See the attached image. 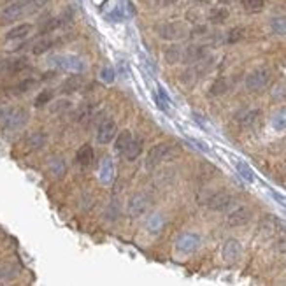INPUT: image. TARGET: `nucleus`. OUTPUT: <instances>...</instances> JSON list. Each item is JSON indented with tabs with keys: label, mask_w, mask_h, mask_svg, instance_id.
Segmentation results:
<instances>
[{
	"label": "nucleus",
	"mask_w": 286,
	"mask_h": 286,
	"mask_svg": "<svg viewBox=\"0 0 286 286\" xmlns=\"http://www.w3.org/2000/svg\"><path fill=\"white\" fill-rule=\"evenodd\" d=\"M270 81V70L267 67H258L246 76V88L249 91H260L264 90L267 83Z\"/></svg>",
	"instance_id": "nucleus-1"
},
{
	"label": "nucleus",
	"mask_w": 286,
	"mask_h": 286,
	"mask_svg": "<svg viewBox=\"0 0 286 286\" xmlns=\"http://www.w3.org/2000/svg\"><path fill=\"white\" fill-rule=\"evenodd\" d=\"M156 34L165 41H179L188 35V30L183 23H162V25H156Z\"/></svg>",
	"instance_id": "nucleus-2"
},
{
	"label": "nucleus",
	"mask_w": 286,
	"mask_h": 286,
	"mask_svg": "<svg viewBox=\"0 0 286 286\" xmlns=\"http://www.w3.org/2000/svg\"><path fill=\"white\" fill-rule=\"evenodd\" d=\"M172 156V148L169 144H163V142H160V144L153 146L150 150V153H148V156H146V169H154L156 165H160V163L163 162V160H169Z\"/></svg>",
	"instance_id": "nucleus-3"
},
{
	"label": "nucleus",
	"mask_w": 286,
	"mask_h": 286,
	"mask_svg": "<svg viewBox=\"0 0 286 286\" xmlns=\"http://www.w3.org/2000/svg\"><path fill=\"white\" fill-rule=\"evenodd\" d=\"M4 120V127L9 130H16V128H22L23 125L28 120V111L23 109V107H16V109H7L2 116Z\"/></svg>",
	"instance_id": "nucleus-4"
},
{
	"label": "nucleus",
	"mask_w": 286,
	"mask_h": 286,
	"mask_svg": "<svg viewBox=\"0 0 286 286\" xmlns=\"http://www.w3.org/2000/svg\"><path fill=\"white\" fill-rule=\"evenodd\" d=\"M51 62L56 65V67L64 68V70H68V72H83L85 70V62L81 58L72 55H58L53 56Z\"/></svg>",
	"instance_id": "nucleus-5"
},
{
	"label": "nucleus",
	"mask_w": 286,
	"mask_h": 286,
	"mask_svg": "<svg viewBox=\"0 0 286 286\" xmlns=\"http://www.w3.org/2000/svg\"><path fill=\"white\" fill-rule=\"evenodd\" d=\"M26 14V0H20V2H13L2 11L0 14V22L2 23H13L20 20L22 16Z\"/></svg>",
	"instance_id": "nucleus-6"
},
{
	"label": "nucleus",
	"mask_w": 286,
	"mask_h": 286,
	"mask_svg": "<svg viewBox=\"0 0 286 286\" xmlns=\"http://www.w3.org/2000/svg\"><path fill=\"white\" fill-rule=\"evenodd\" d=\"M234 202H235V198L230 195V193L218 192L207 198V207H209L211 211H218V213H221V211L230 209L232 205H234Z\"/></svg>",
	"instance_id": "nucleus-7"
},
{
	"label": "nucleus",
	"mask_w": 286,
	"mask_h": 286,
	"mask_svg": "<svg viewBox=\"0 0 286 286\" xmlns=\"http://www.w3.org/2000/svg\"><path fill=\"white\" fill-rule=\"evenodd\" d=\"M116 132H118V127H116L114 120L106 118V120L100 121V125H98V128H97V141L100 142V144H107V142H111L112 139L118 135Z\"/></svg>",
	"instance_id": "nucleus-8"
},
{
	"label": "nucleus",
	"mask_w": 286,
	"mask_h": 286,
	"mask_svg": "<svg viewBox=\"0 0 286 286\" xmlns=\"http://www.w3.org/2000/svg\"><path fill=\"white\" fill-rule=\"evenodd\" d=\"M283 230H286L285 223H283L279 218H276V216H272V214L265 216V218L260 221V232L265 235V237L276 235V234H279V232H283Z\"/></svg>",
	"instance_id": "nucleus-9"
},
{
	"label": "nucleus",
	"mask_w": 286,
	"mask_h": 286,
	"mask_svg": "<svg viewBox=\"0 0 286 286\" xmlns=\"http://www.w3.org/2000/svg\"><path fill=\"white\" fill-rule=\"evenodd\" d=\"M28 68V60L26 58H13V60L0 62V74H18Z\"/></svg>",
	"instance_id": "nucleus-10"
},
{
	"label": "nucleus",
	"mask_w": 286,
	"mask_h": 286,
	"mask_svg": "<svg viewBox=\"0 0 286 286\" xmlns=\"http://www.w3.org/2000/svg\"><path fill=\"white\" fill-rule=\"evenodd\" d=\"M241 253H242V246H241L239 241L228 239L223 244V260L228 262V264H234V262L239 260Z\"/></svg>",
	"instance_id": "nucleus-11"
},
{
	"label": "nucleus",
	"mask_w": 286,
	"mask_h": 286,
	"mask_svg": "<svg viewBox=\"0 0 286 286\" xmlns=\"http://www.w3.org/2000/svg\"><path fill=\"white\" fill-rule=\"evenodd\" d=\"M198 244H200V237L197 234H183L176 242V248L181 253H192L198 248Z\"/></svg>",
	"instance_id": "nucleus-12"
},
{
	"label": "nucleus",
	"mask_w": 286,
	"mask_h": 286,
	"mask_svg": "<svg viewBox=\"0 0 286 286\" xmlns=\"http://www.w3.org/2000/svg\"><path fill=\"white\" fill-rule=\"evenodd\" d=\"M207 55L205 46H198V44H192L183 51V60L186 64H198L200 60H204Z\"/></svg>",
	"instance_id": "nucleus-13"
},
{
	"label": "nucleus",
	"mask_w": 286,
	"mask_h": 286,
	"mask_svg": "<svg viewBox=\"0 0 286 286\" xmlns=\"http://www.w3.org/2000/svg\"><path fill=\"white\" fill-rule=\"evenodd\" d=\"M146 209H148V198L144 195H141V193L133 195L130 198V202H128V214L132 218H139L141 214L146 213Z\"/></svg>",
	"instance_id": "nucleus-14"
},
{
	"label": "nucleus",
	"mask_w": 286,
	"mask_h": 286,
	"mask_svg": "<svg viewBox=\"0 0 286 286\" xmlns=\"http://www.w3.org/2000/svg\"><path fill=\"white\" fill-rule=\"evenodd\" d=\"M251 220V211L248 207H239V209L232 211L226 218V223L228 226H242Z\"/></svg>",
	"instance_id": "nucleus-15"
},
{
	"label": "nucleus",
	"mask_w": 286,
	"mask_h": 286,
	"mask_svg": "<svg viewBox=\"0 0 286 286\" xmlns=\"http://www.w3.org/2000/svg\"><path fill=\"white\" fill-rule=\"evenodd\" d=\"M30 32H32L30 23H20V25H16L5 34V41H22V39L28 37Z\"/></svg>",
	"instance_id": "nucleus-16"
},
{
	"label": "nucleus",
	"mask_w": 286,
	"mask_h": 286,
	"mask_svg": "<svg viewBox=\"0 0 286 286\" xmlns=\"http://www.w3.org/2000/svg\"><path fill=\"white\" fill-rule=\"evenodd\" d=\"M93 156H95V153H93V148H91L90 144H83L79 150H77V153H76V160H77V163L79 165H83V167H88L91 162H93Z\"/></svg>",
	"instance_id": "nucleus-17"
},
{
	"label": "nucleus",
	"mask_w": 286,
	"mask_h": 286,
	"mask_svg": "<svg viewBox=\"0 0 286 286\" xmlns=\"http://www.w3.org/2000/svg\"><path fill=\"white\" fill-rule=\"evenodd\" d=\"M258 118H260V111L258 109H249V111H242L237 116V123L241 127L248 128V127H253L258 121Z\"/></svg>",
	"instance_id": "nucleus-18"
},
{
	"label": "nucleus",
	"mask_w": 286,
	"mask_h": 286,
	"mask_svg": "<svg viewBox=\"0 0 286 286\" xmlns=\"http://www.w3.org/2000/svg\"><path fill=\"white\" fill-rule=\"evenodd\" d=\"M133 141L132 132L130 130H121V133L116 135V141H114V150L120 151V153H125L127 148L130 146V142Z\"/></svg>",
	"instance_id": "nucleus-19"
},
{
	"label": "nucleus",
	"mask_w": 286,
	"mask_h": 286,
	"mask_svg": "<svg viewBox=\"0 0 286 286\" xmlns=\"http://www.w3.org/2000/svg\"><path fill=\"white\" fill-rule=\"evenodd\" d=\"M83 86V77L81 76H70L68 79H65V83L62 85V91L64 93H74Z\"/></svg>",
	"instance_id": "nucleus-20"
},
{
	"label": "nucleus",
	"mask_w": 286,
	"mask_h": 286,
	"mask_svg": "<svg viewBox=\"0 0 286 286\" xmlns=\"http://www.w3.org/2000/svg\"><path fill=\"white\" fill-rule=\"evenodd\" d=\"M141 153H142V141L141 139H133L123 154L127 160H137L141 156Z\"/></svg>",
	"instance_id": "nucleus-21"
},
{
	"label": "nucleus",
	"mask_w": 286,
	"mask_h": 286,
	"mask_svg": "<svg viewBox=\"0 0 286 286\" xmlns=\"http://www.w3.org/2000/svg\"><path fill=\"white\" fill-rule=\"evenodd\" d=\"M55 44H56L55 39L44 37V39H41V41H37V43L34 44V47H32V53H34V55H44V53L49 51V49H51Z\"/></svg>",
	"instance_id": "nucleus-22"
},
{
	"label": "nucleus",
	"mask_w": 286,
	"mask_h": 286,
	"mask_svg": "<svg viewBox=\"0 0 286 286\" xmlns=\"http://www.w3.org/2000/svg\"><path fill=\"white\" fill-rule=\"evenodd\" d=\"M46 133L44 132H37V133H32L28 139H26V146H28V150H41L44 144H46Z\"/></svg>",
	"instance_id": "nucleus-23"
},
{
	"label": "nucleus",
	"mask_w": 286,
	"mask_h": 286,
	"mask_svg": "<svg viewBox=\"0 0 286 286\" xmlns=\"http://www.w3.org/2000/svg\"><path fill=\"white\" fill-rule=\"evenodd\" d=\"M226 90H228V81H226L225 77H218V79L211 85L209 95L211 97H220V95L226 93Z\"/></svg>",
	"instance_id": "nucleus-24"
},
{
	"label": "nucleus",
	"mask_w": 286,
	"mask_h": 286,
	"mask_svg": "<svg viewBox=\"0 0 286 286\" xmlns=\"http://www.w3.org/2000/svg\"><path fill=\"white\" fill-rule=\"evenodd\" d=\"M49 171H51V174L55 176V177H62V176L65 174V171H67L64 158H60V156H55V158L49 160Z\"/></svg>",
	"instance_id": "nucleus-25"
},
{
	"label": "nucleus",
	"mask_w": 286,
	"mask_h": 286,
	"mask_svg": "<svg viewBox=\"0 0 286 286\" xmlns=\"http://www.w3.org/2000/svg\"><path fill=\"white\" fill-rule=\"evenodd\" d=\"M35 86H37V79H34V77H26V79H22V81L18 83L13 90L16 95H22V93H26V91H30L32 88H35Z\"/></svg>",
	"instance_id": "nucleus-26"
},
{
	"label": "nucleus",
	"mask_w": 286,
	"mask_h": 286,
	"mask_svg": "<svg viewBox=\"0 0 286 286\" xmlns=\"http://www.w3.org/2000/svg\"><path fill=\"white\" fill-rule=\"evenodd\" d=\"M165 60L169 64H177L183 60V49L179 46H171L165 49Z\"/></svg>",
	"instance_id": "nucleus-27"
},
{
	"label": "nucleus",
	"mask_w": 286,
	"mask_h": 286,
	"mask_svg": "<svg viewBox=\"0 0 286 286\" xmlns=\"http://www.w3.org/2000/svg\"><path fill=\"white\" fill-rule=\"evenodd\" d=\"M226 18H228V9H225V7L213 9V11H211V14H209L211 23H216V25H220V23H225Z\"/></svg>",
	"instance_id": "nucleus-28"
},
{
	"label": "nucleus",
	"mask_w": 286,
	"mask_h": 286,
	"mask_svg": "<svg viewBox=\"0 0 286 286\" xmlns=\"http://www.w3.org/2000/svg\"><path fill=\"white\" fill-rule=\"evenodd\" d=\"M264 0H242V9L246 13H260L264 11Z\"/></svg>",
	"instance_id": "nucleus-29"
},
{
	"label": "nucleus",
	"mask_w": 286,
	"mask_h": 286,
	"mask_svg": "<svg viewBox=\"0 0 286 286\" xmlns=\"http://www.w3.org/2000/svg\"><path fill=\"white\" fill-rule=\"evenodd\" d=\"M235 169H237V172H239L241 177H242V179H246L248 183H253V181H255V174H253V171L248 167V163L237 162V163H235Z\"/></svg>",
	"instance_id": "nucleus-30"
},
{
	"label": "nucleus",
	"mask_w": 286,
	"mask_h": 286,
	"mask_svg": "<svg viewBox=\"0 0 286 286\" xmlns=\"http://www.w3.org/2000/svg\"><path fill=\"white\" fill-rule=\"evenodd\" d=\"M270 28H272V32L276 35H286V18H283V16L272 18Z\"/></svg>",
	"instance_id": "nucleus-31"
},
{
	"label": "nucleus",
	"mask_w": 286,
	"mask_h": 286,
	"mask_svg": "<svg viewBox=\"0 0 286 286\" xmlns=\"http://www.w3.org/2000/svg\"><path fill=\"white\" fill-rule=\"evenodd\" d=\"M272 127L276 128V130H285L286 128V107L285 109H279V111L272 116Z\"/></svg>",
	"instance_id": "nucleus-32"
},
{
	"label": "nucleus",
	"mask_w": 286,
	"mask_h": 286,
	"mask_svg": "<svg viewBox=\"0 0 286 286\" xmlns=\"http://www.w3.org/2000/svg\"><path fill=\"white\" fill-rule=\"evenodd\" d=\"M53 100V90H43L41 93L35 97L34 106L35 107H44L46 104H49Z\"/></svg>",
	"instance_id": "nucleus-33"
},
{
	"label": "nucleus",
	"mask_w": 286,
	"mask_h": 286,
	"mask_svg": "<svg viewBox=\"0 0 286 286\" xmlns=\"http://www.w3.org/2000/svg\"><path fill=\"white\" fill-rule=\"evenodd\" d=\"M242 37H244V28H241V26H235V28H232V30L228 32V35H226V43H228V44H235V43H239Z\"/></svg>",
	"instance_id": "nucleus-34"
},
{
	"label": "nucleus",
	"mask_w": 286,
	"mask_h": 286,
	"mask_svg": "<svg viewBox=\"0 0 286 286\" xmlns=\"http://www.w3.org/2000/svg\"><path fill=\"white\" fill-rule=\"evenodd\" d=\"M49 0H26V14L37 13L39 9H43Z\"/></svg>",
	"instance_id": "nucleus-35"
},
{
	"label": "nucleus",
	"mask_w": 286,
	"mask_h": 286,
	"mask_svg": "<svg viewBox=\"0 0 286 286\" xmlns=\"http://www.w3.org/2000/svg\"><path fill=\"white\" fill-rule=\"evenodd\" d=\"M100 79H102L104 83H107V85L114 83V68L112 67H104L102 72H100Z\"/></svg>",
	"instance_id": "nucleus-36"
},
{
	"label": "nucleus",
	"mask_w": 286,
	"mask_h": 286,
	"mask_svg": "<svg viewBox=\"0 0 286 286\" xmlns=\"http://www.w3.org/2000/svg\"><path fill=\"white\" fill-rule=\"evenodd\" d=\"M162 225H163V221L160 220V216H153V218L148 221V228H150V230H153V232H158Z\"/></svg>",
	"instance_id": "nucleus-37"
},
{
	"label": "nucleus",
	"mask_w": 286,
	"mask_h": 286,
	"mask_svg": "<svg viewBox=\"0 0 286 286\" xmlns=\"http://www.w3.org/2000/svg\"><path fill=\"white\" fill-rule=\"evenodd\" d=\"M67 107H70V102H68V100H60V102H56V106L53 107V112L64 111V109H67Z\"/></svg>",
	"instance_id": "nucleus-38"
},
{
	"label": "nucleus",
	"mask_w": 286,
	"mask_h": 286,
	"mask_svg": "<svg viewBox=\"0 0 286 286\" xmlns=\"http://www.w3.org/2000/svg\"><path fill=\"white\" fill-rule=\"evenodd\" d=\"M276 248H278L279 253H286V239H279L278 244H276Z\"/></svg>",
	"instance_id": "nucleus-39"
},
{
	"label": "nucleus",
	"mask_w": 286,
	"mask_h": 286,
	"mask_svg": "<svg viewBox=\"0 0 286 286\" xmlns=\"http://www.w3.org/2000/svg\"><path fill=\"white\" fill-rule=\"evenodd\" d=\"M177 0H162V4L163 5H172V4H176Z\"/></svg>",
	"instance_id": "nucleus-40"
},
{
	"label": "nucleus",
	"mask_w": 286,
	"mask_h": 286,
	"mask_svg": "<svg viewBox=\"0 0 286 286\" xmlns=\"http://www.w3.org/2000/svg\"><path fill=\"white\" fill-rule=\"evenodd\" d=\"M192 2H197V4H209L211 0H192Z\"/></svg>",
	"instance_id": "nucleus-41"
},
{
	"label": "nucleus",
	"mask_w": 286,
	"mask_h": 286,
	"mask_svg": "<svg viewBox=\"0 0 286 286\" xmlns=\"http://www.w3.org/2000/svg\"><path fill=\"white\" fill-rule=\"evenodd\" d=\"M220 2H221V4H230L232 0H220Z\"/></svg>",
	"instance_id": "nucleus-42"
}]
</instances>
